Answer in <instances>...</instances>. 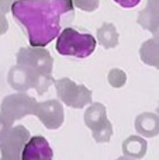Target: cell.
I'll use <instances>...</instances> for the list:
<instances>
[{
  "label": "cell",
  "instance_id": "cell-19",
  "mask_svg": "<svg viewBox=\"0 0 159 160\" xmlns=\"http://www.w3.org/2000/svg\"><path fill=\"white\" fill-rule=\"evenodd\" d=\"M114 2L117 3V4H120L121 7H124V8H132L137 4H140L141 0H114Z\"/></svg>",
  "mask_w": 159,
  "mask_h": 160
},
{
  "label": "cell",
  "instance_id": "cell-17",
  "mask_svg": "<svg viewBox=\"0 0 159 160\" xmlns=\"http://www.w3.org/2000/svg\"><path fill=\"white\" fill-rule=\"evenodd\" d=\"M72 3H73V6H75V7L80 8L82 11L92 13V11L97 10L100 0H72Z\"/></svg>",
  "mask_w": 159,
  "mask_h": 160
},
{
  "label": "cell",
  "instance_id": "cell-10",
  "mask_svg": "<svg viewBox=\"0 0 159 160\" xmlns=\"http://www.w3.org/2000/svg\"><path fill=\"white\" fill-rule=\"evenodd\" d=\"M8 83L13 88L18 91H25L28 88H34V83L31 79L30 73L25 70V68H23L21 65H16L14 68H11L8 70Z\"/></svg>",
  "mask_w": 159,
  "mask_h": 160
},
{
  "label": "cell",
  "instance_id": "cell-21",
  "mask_svg": "<svg viewBox=\"0 0 159 160\" xmlns=\"http://www.w3.org/2000/svg\"><path fill=\"white\" fill-rule=\"evenodd\" d=\"M146 8L159 16V0H146Z\"/></svg>",
  "mask_w": 159,
  "mask_h": 160
},
{
  "label": "cell",
  "instance_id": "cell-7",
  "mask_svg": "<svg viewBox=\"0 0 159 160\" xmlns=\"http://www.w3.org/2000/svg\"><path fill=\"white\" fill-rule=\"evenodd\" d=\"M30 139V133L24 127H16L8 129L0 139V150L3 160H20L23 146Z\"/></svg>",
  "mask_w": 159,
  "mask_h": 160
},
{
  "label": "cell",
  "instance_id": "cell-6",
  "mask_svg": "<svg viewBox=\"0 0 159 160\" xmlns=\"http://www.w3.org/2000/svg\"><path fill=\"white\" fill-rule=\"evenodd\" d=\"M35 100L27 96L25 93H17L7 96L2 102V112L10 121L23 118L28 114H34L35 110Z\"/></svg>",
  "mask_w": 159,
  "mask_h": 160
},
{
  "label": "cell",
  "instance_id": "cell-13",
  "mask_svg": "<svg viewBox=\"0 0 159 160\" xmlns=\"http://www.w3.org/2000/svg\"><path fill=\"white\" fill-rule=\"evenodd\" d=\"M99 44L106 49H111L118 45V32L111 22H104L96 32Z\"/></svg>",
  "mask_w": 159,
  "mask_h": 160
},
{
  "label": "cell",
  "instance_id": "cell-1",
  "mask_svg": "<svg viewBox=\"0 0 159 160\" xmlns=\"http://www.w3.org/2000/svg\"><path fill=\"white\" fill-rule=\"evenodd\" d=\"M10 11L25 28L31 47L44 48L75 17L72 0H16Z\"/></svg>",
  "mask_w": 159,
  "mask_h": 160
},
{
  "label": "cell",
  "instance_id": "cell-9",
  "mask_svg": "<svg viewBox=\"0 0 159 160\" xmlns=\"http://www.w3.org/2000/svg\"><path fill=\"white\" fill-rule=\"evenodd\" d=\"M54 152L44 136H33L23 146L20 160H52Z\"/></svg>",
  "mask_w": 159,
  "mask_h": 160
},
{
  "label": "cell",
  "instance_id": "cell-15",
  "mask_svg": "<svg viewBox=\"0 0 159 160\" xmlns=\"http://www.w3.org/2000/svg\"><path fill=\"white\" fill-rule=\"evenodd\" d=\"M123 150L132 158H142L146 152V142L140 136H131L123 143Z\"/></svg>",
  "mask_w": 159,
  "mask_h": 160
},
{
  "label": "cell",
  "instance_id": "cell-4",
  "mask_svg": "<svg viewBox=\"0 0 159 160\" xmlns=\"http://www.w3.org/2000/svg\"><path fill=\"white\" fill-rule=\"evenodd\" d=\"M56 87V94L59 100L72 108H82L86 104L92 102V91L87 90L86 86L76 84L70 79L64 78L59 80H54Z\"/></svg>",
  "mask_w": 159,
  "mask_h": 160
},
{
  "label": "cell",
  "instance_id": "cell-20",
  "mask_svg": "<svg viewBox=\"0 0 159 160\" xmlns=\"http://www.w3.org/2000/svg\"><path fill=\"white\" fill-rule=\"evenodd\" d=\"M16 0H0V13L7 14L11 10V6Z\"/></svg>",
  "mask_w": 159,
  "mask_h": 160
},
{
  "label": "cell",
  "instance_id": "cell-16",
  "mask_svg": "<svg viewBox=\"0 0 159 160\" xmlns=\"http://www.w3.org/2000/svg\"><path fill=\"white\" fill-rule=\"evenodd\" d=\"M127 82V75L121 69H111L109 72V83L113 87H123Z\"/></svg>",
  "mask_w": 159,
  "mask_h": 160
},
{
  "label": "cell",
  "instance_id": "cell-3",
  "mask_svg": "<svg viewBox=\"0 0 159 160\" xmlns=\"http://www.w3.org/2000/svg\"><path fill=\"white\" fill-rule=\"evenodd\" d=\"M96 45L97 41L92 34H83L72 27H66L56 37L55 49L62 56H75L83 59L95 52Z\"/></svg>",
  "mask_w": 159,
  "mask_h": 160
},
{
  "label": "cell",
  "instance_id": "cell-14",
  "mask_svg": "<svg viewBox=\"0 0 159 160\" xmlns=\"http://www.w3.org/2000/svg\"><path fill=\"white\" fill-rule=\"evenodd\" d=\"M137 22L144 28V30H148L152 32L154 38L159 39V16L154 14L152 11H149L148 8H144L140 11L138 14V20Z\"/></svg>",
  "mask_w": 159,
  "mask_h": 160
},
{
  "label": "cell",
  "instance_id": "cell-12",
  "mask_svg": "<svg viewBox=\"0 0 159 160\" xmlns=\"http://www.w3.org/2000/svg\"><path fill=\"white\" fill-rule=\"evenodd\" d=\"M140 58L145 65L159 69V39H146L140 48Z\"/></svg>",
  "mask_w": 159,
  "mask_h": 160
},
{
  "label": "cell",
  "instance_id": "cell-22",
  "mask_svg": "<svg viewBox=\"0 0 159 160\" xmlns=\"http://www.w3.org/2000/svg\"><path fill=\"white\" fill-rule=\"evenodd\" d=\"M7 30H8V21L6 18V14L0 13V37L7 32Z\"/></svg>",
  "mask_w": 159,
  "mask_h": 160
},
{
  "label": "cell",
  "instance_id": "cell-11",
  "mask_svg": "<svg viewBox=\"0 0 159 160\" xmlns=\"http://www.w3.org/2000/svg\"><path fill=\"white\" fill-rule=\"evenodd\" d=\"M135 128L144 136H156L159 133V117L152 112H144L135 119Z\"/></svg>",
  "mask_w": 159,
  "mask_h": 160
},
{
  "label": "cell",
  "instance_id": "cell-5",
  "mask_svg": "<svg viewBox=\"0 0 159 160\" xmlns=\"http://www.w3.org/2000/svg\"><path fill=\"white\" fill-rule=\"evenodd\" d=\"M85 122L92 129L93 136L97 142H109L111 138L113 128L106 115V107L100 102H95L87 108L85 114Z\"/></svg>",
  "mask_w": 159,
  "mask_h": 160
},
{
  "label": "cell",
  "instance_id": "cell-2",
  "mask_svg": "<svg viewBox=\"0 0 159 160\" xmlns=\"http://www.w3.org/2000/svg\"><path fill=\"white\" fill-rule=\"evenodd\" d=\"M16 61L17 65H21L30 73L34 88L38 91V94H44L54 83V59L49 51L44 47L21 48L16 55Z\"/></svg>",
  "mask_w": 159,
  "mask_h": 160
},
{
  "label": "cell",
  "instance_id": "cell-18",
  "mask_svg": "<svg viewBox=\"0 0 159 160\" xmlns=\"http://www.w3.org/2000/svg\"><path fill=\"white\" fill-rule=\"evenodd\" d=\"M10 124H11L10 119L6 118L4 115L0 114V139L3 138V135H4L8 129H10Z\"/></svg>",
  "mask_w": 159,
  "mask_h": 160
},
{
  "label": "cell",
  "instance_id": "cell-8",
  "mask_svg": "<svg viewBox=\"0 0 159 160\" xmlns=\"http://www.w3.org/2000/svg\"><path fill=\"white\" fill-rule=\"evenodd\" d=\"M34 115H37L41 122L49 129H56L64 122V110L61 102L56 100H49L45 102H37Z\"/></svg>",
  "mask_w": 159,
  "mask_h": 160
}]
</instances>
